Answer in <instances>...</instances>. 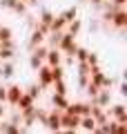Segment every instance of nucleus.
Segmentation results:
<instances>
[{
	"mask_svg": "<svg viewBox=\"0 0 127 134\" xmlns=\"http://www.w3.org/2000/svg\"><path fill=\"white\" fill-rule=\"evenodd\" d=\"M105 114H107V119H112V121L127 123V107H125L123 100H118V103H109V105L105 107Z\"/></svg>",
	"mask_w": 127,
	"mask_h": 134,
	"instance_id": "obj_1",
	"label": "nucleus"
},
{
	"mask_svg": "<svg viewBox=\"0 0 127 134\" xmlns=\"http://www.w3.org/2000/svg\"><path fill=\"white\" fill-rule=\"evenodd\" d=\"M78 123H80L78 114H69V112H65V110L60 112V132H65V134L78 132Z\"/></svg>",
	"mask_w": 127,
	"mask_h": 134,
	"instance_id": "obj_2",
	"label": "nucleus"
},
{
	"mask_svg": "<svg viewBox=\"0 0 127 134\" xmlns=\"http://www.w3.org/2000/svg\"><path fill=\"white\" fill-rule=\"evenodd\" d=\"M109 27L116 29L120 36L127 31V9H125V7H123V9H116V11H114L112 20H109Z\"/></svg>",
	"mask_w": 127,
	"mask_h": 134,
	"instance_id": "obj_3",
	"label": "nucleus"
},
{
	"mask_svg": "<svg viewBox=\"0 0 127 134\" xmlns=\"http://www.w3.org/2000/svg\"><path fill=\"white\" fill-rule=\"evenodd\" d=\"M42 127L47 130V132H60V110L49 107L47 116H45V121H42Z\"/></svg>",
	"mask_w": 127,
	"mask_h": 134,
	"instance_id": "obj_4",
	"label": "nucleus"
},
{
	"mask_svg": "<svg viewBox=\"0 0 127 134\" xmlns=\"http://www.w3.org/2000/svg\"><path fill=\"white\" fill-rule=\"evenodd\" d=\"M36 83L42 87V90H49V87H51L54 81H51V69H49V65L42 63V65L36 69Z\"/></svg>",
	"mask_w": 127,
	"mask_h": 134,
	"instance_id": "obj_5",
	"label": "nucleus"
},
{
	"mask_svg": "<svg viewBox=\"0 0 127 134\" xmlns=\"http://www.w3.org/2000/svg\"><path fill=\"white\" fill-rule=\"evenodd\" d=\"M58 49H60L62 54H74L76 49H78V43H76V36H71V34L62 31V38H60V43H58Z\"/></svg>",
	"mask_w": 127,
	"mask_h": 134,
	"instance_id": "obj_6",
	"label": "nucleus"
},
{
	"mask_svg": "<svg viewBox=\"0 0 127 134\" xmlns=\"http://www.w3.org/2000/svg\"><path fill=\"white\" fill-rule=\"evenodd\" d=\"M89 107H91V100H74V103L69 100V105L65 107V112H69V114H78V116H85V114H89Z\"/></svg>",
	"mask_w": 127,
	"mask_h": 134,
	"instance_id": "obj_7",
	"label": "nucleus"
},
{
	"mask_svg": "<svg viewBox=\"0 0 127 134\" xmlns=\"http://www.w3.org/2000/svg\"><path fill=\"white\" fill-rule=\"evenodd\" d=\"M20 94H22V85H18V83H9V85H7V100H5V105L7 107H14L16 103H18Z\"/></svg>",
	"mask_w": 127,
	"mask_h": 134,
	"instance_id": "obj_8",
	"label": "nucleus"
},
{
	"mask_svg": "<svg viewBox=\"0 0 127 134\" xmlns=\"http://www.w3.org/2000/svg\"><path fill=\"white\" fill-rule=\"evenodd\" d=\"M91 103H96V105H100V107H107L109 103H114V90H103V87H100L98 94H96V98L91 100Z\"/></svg>",
	"mask_w": 127,
	"mask_h": 134,
	"instance_id": "obj_9",
	"label": "nucleus"
},
{
	"mask_svg": "<svg viewBox=\"0 0 127 134\" xmlns=\"http://www.w3.org/2000/svg\"><path fill=\"white\" fill-rule=\"evenodd\" d=\"M49 105H51L54 110H60V112H62L67 105H69V94H56V92H51Z\"/></svg>",
	"mask_w": 127,
	"mask_h": 134,
	"instance_id": "obj_10",
	"label": "nucleus"
},
{
	"mask_svg": "<svg viewBox=\"0 0 127 134\" xmlns=\"http://www.w3.org/2000/svg\"><path fill=\"white\" fill-rule=\"evenodd\" d=\"M60 60H62V52L58 47H49L47 49V56H45V65L54 67V65H60Z\"/></svg>",
	"mask_w": 127,
	"mask_h": 134,
	"instance_id": "obj_11",
	"label": "nucleus"
},
{
	"mask_svg": "<svg viewBox=\"0 0 127 134\" xmlns=\"http://www.w3.org/2000/svg\"><path fill=\"white\" fill-rule=\"evenodd\" d=\"M20 132H25L22 125L11 123V121H7V119L0 121V134H20Z\"/></svg>",
	"mask_w": 127,
	"mask_h": 134,
	"instance_id": "obj_12",
	"label": "nucleus"
},
{
	"mask_svg": "<svg viewBox=\"0 0 127 134\" xmlns=\"http://www.w3.org/2000/svg\"><path fill=\"white\" fill-rule=\"evenodd\" d=\"M16 74V67L11 60H0V81H9V78H14Z\"/></svg>",
	"mask_w": 127,
	"mask_h": 134,
	"instance_id": "obj_13",
	"label": "nucleus"
},
{
	"mask_svg": "<svg viewBox=\"0 0 127 134\" xmlns=\"http://www.w3.org/2000/svg\"><path fill=\"white\" fill-rule=\"evenodd\" d=\"M96 127V119L91 114H85L80 116V123H78V132H94Z\"/></svg>",
	"mask_w": 127,
	"mask_h": 134,
	"instance_id": "obj_14",
	"label": "nucleus"
},
{
	"mask_svg": "<svg viewBox=\"0 0 127 134\" xmlns=\"http://www.w3.org/2000/svg\"><path fill=\"white\" fill-rule=\"evenodd\" d=\"M31 105H36V100L31 98V96L27 94V92L22 90V94H20V98H18V103H16V110H27V107H31Z\"/></svg>",
	"mask_w": 127,
	"mask_h": 134,
	"instance_id": "obj_15",
	"label": "nucleus"
},
{
	"mask_svg": "<svg viewBox=\"0 0 127 134\" xmlns=\"http://www.w3.org/2000/svg\"><path fill=\"white\" fill-rule=\"evenodd\" d=\"M107 132L109 134H127V123H118V121H107Z\"/></svg>",
	"mask_w": 127,
	"mask_h": 134,
	"instance_id": "obj_16",
	"label": "nucleus"
},
{
	"mask_svg": "<svg viewBox=\"0 0 127 134\" xmlns=\"http://www.w3.org/2000/svg\"><path fill=\"white\" fill-rule=\"evenodd\" d=\"M80 29H83V20H80L78 16H76V18L71 20V23H67L65 31H67V34H71V36H78V34H80Z\"/></svg>",
	"mask_w": 127,
	"mask_h": 134,
	"instance_id": "obj_17",
	"label": "nucleus"
},
{
	"mask_svg": "<svg viewBox=\"0 0 127 134\" xmlns=\"http://www.w3.org/2000/svg\"><path fill=\"white\" fill-rule=\"evenodd\" d=\"M22 90L27 92V94L31 96L33 100H40V96H42V92H45V90H42L40 85H38V83H31V85H27V87H22Z\"/></svg>",
	"mask_w": 127,
	"mask_h": 134,
	"instance_id": "obj_18",
	"label": "nucleus"
},
{
	"mask_svg": "<svg viewBox=\"0 0 127 134\" xmlns=\"http://www.w3.org/2000/svg\"><path fill=\"white\" fill-rule=\"evenodd\" d=\"M36 18H38V23H40V25H47V27H49V25H51V20H54V11L45 7V9H40V14H38Z\"/></svg>",
	"mask_w": 127,
	"mask_h": 134,
	"instance_id": "obj_19",
	"label": "nucleus"
},
{
	"mask_svg": "<svg viewBox=\"0 0 127 134\" xmlns=\"http://www.w3.org/2000/svg\"><path fill=\"white\" fill-rule=\"evenodd\" d=\"M49 90L56 92V94H69V90H67V81H65V78H60V81H54Z\"/></svg>",
	"mask_w": 127,
	"mask_h": 134,
	"instance_id": "obj_20",
	"label": "nucleus"
},
{
	"mask_svg": "<svg viewBox=\"0 0 127 134\" xmlns=\"http://www.w3.org/2000/svg\"><path fill=\"white\" fill-rule=\"evenodd\" d=\"M14 11L16 16H18V18H22L25 14H29V7H27V2H22V0H16V5H14Z\"/></svg>",
	"mask_w": 127,
	"mask_h": 134,
	"instance_id": "obj_21",
	"label": "nucleus"
},
{
	"mask_svg": "<svg viewBox=\"0 0 127 134\" xmlns=\"http://www.w3.org/2000/svg\"><path fill=\"white\" fill-rule=\"evenodd\" d=\"M51 69V81H60V78H65V67L62 65H54V67H49Z\"/></svg>",
	"mask_w": 127,
	"mask_h": 134,
	"instance_id": "obj_22",
	"label": "nucleus"
},
{
	"mask_svg": "<svg viewBox=\"0 0 127 134\" xmlns=\"http://www.w3.org/2000/svg\"><path fill=\"white\" fill-rule=\"evenodd\" d=\"M60 16L65 18V23H71V20L78 16V7H67L65 11H60Z\"/></svg>",
	"mask_w": 127,
	"mask_h": 134,
	"instance_id": "obj_23",
	"label": "nucleus"
},
{
	"mask_svg": "<svg viewBox=\"0 0 127 134\" xmlns=\"http://www.w3.org/2000/svg\"><path fill=\"white\" fill-rule=\"evenodd\" d=\"M16 49L14 47H0V60H14Z\"/></svg>",
	"mask_w": 127,
	"mask_h": 134,
	"instance_id": "obj_24",
	"label": "nucleus"
},
{
	"mask_svg": "<svg viewBox=\"0 0 127 134\" xmlns=\"http://www.w3.org/2000/svg\"><path fill=\"white\" fill-rule=\"evenodd\" d=\"M98 90H100V87L98 85H94V83H87V87H85V94H87V98H89V100H94L96 98V94H98Z\"/></svg>",
	"mask_w": 127,
	"mask_h": 134,
	"instance_id": "obj_25",
	"label": "nucleus"
},
{
	"mask_svg": "<svg viewBox=\"0 0 127 134\" xmlns=\"http://www.w3.org/2000/svg\"><path fill=\"white\" fill-rule=\"evenodd\" d=\"M7 38H14V29L9 25H2L0 27V40H7Z\"/></svg>",
	"mask_w": 127,
	"mask_h": 134,
	"instance_id": "obj_26",
	"label": "nucleus"
},
{
	"mask_svg": "<svg viewBox=\"0 0 127 134\" xmlns=\"http://www.w3.org/2000/svg\"><path fill=\"white\" fill-rule=\"evenodd\" d=\"M40 65H42V60H40V58H38L36 54L31 52V54H29V67H31L33 72H36V69H38V67H40Z\"/></svg>",
	"mask_w": 127,
	"mask_h": 134,
	"instance_id": "obj_27",
	"label": "nucleus"
},
{
	"mask_svg": "<svg viewBox=\"0 0 127 134\" xmlns=\"http://www.w3.org/2000/svg\"><path fill=\"white\" fill-rule=\"evenodd\" d=\"M87 65H100V58L96 52H91L89 49V56H87Z\"/></svg>",
	"mask_w": 127,
	"mask_h": 134,
	"instance_id": "obj_28",
	"label": "nucleus"
},
{
	"mask_svg": "<svg viewBox=\"0 0 127 134\" xmlns=\"http://www.w3.org/2000/svg\"><path fill=\"white\" fill-rule=\"evenodd\" d=\"M14 5H16V0H0V7H2V9H7V11L14 9Z\"/></svg>",
	"mask_w": 127,
	"mask_h": 134,
	"instance_id": "obj_29",
	"label": "nucleus"
},
{
	"mask_svg": "<svg viewBox=\"0 0 127 134\" xmlns=\"http://www.w3.org/2000/svg\"><path fill=\"white\" fill-rule=\"evenodd\" d=\"M5 100H7V85L0 83V103H5Z\"/></svg>",
	"mask_w": 127,
	"mask_h": 134,
	"instance_id": "obj_30",
	"label": "nucleus"
},
{
	"mask_svg": "<svg viewBox=\"0 0 127 134\" xmlns=\"http://www.w3.org/2000/svg\"><path fill=\"white\" fill-rule=\"evenodd\" d=\"M5 116H7V105H5V103H0V121L5 119Z\"/></svg>",
	"mask_w": 127,
	"mask_h": 134,
	"instance_id": "obj_31",
	"label": "nucleus"
},
{
	"mask_svg": "<svg viewBox=\"0 0 127 134\" xmlns=\"http://www.w3.org/2000/svg\"><path fill=\"white\" fill-rule=\"evenodd\" d=\"M0 27H2V20H0Z\"/></svg>",
	"mask_w": 127,
	"mask_h": 134,
	"instance_id": "obj_32",
	"label": "nucleus"
}]
</instances>
